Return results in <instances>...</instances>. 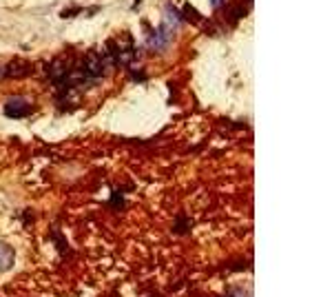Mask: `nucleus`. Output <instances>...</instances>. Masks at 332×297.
I'll return each instance as SVG.
<instances>
[{"instance_id":"f257e3e1","label":"nucleus","mask_w":332,"mask_h":297,"mask_svg":"<svg viewBox=\"0 0 332 297\" xmlns=\"http://www.w3.org/2000/svg\"><path fill=\"white\" fill-rule=\"evenodd\" d=\"M149 31V38H146V47L153 49V51H159L169 44L171 40V29H169V22H162L157 29H151L144 24V34Z\"/></svg>"},{"instance_id":"f03ea898","label":"nucleus","mask_w":332,"mask_h":297,"mask_svg":"<svg viewBox=\"0 0 332 297\" xmlns=\"http://www.w3.org/2000/svg\"><path fill=\"white\" fill-rule=\"evenodd\" d=\"M31 109H34L31 102L22 96H14L5 102V113L9 115V118H27V115L31 113Z\"/></svg>"},{"instance_id":"7ed1b4c3","label":"nucleus","mask_w":332,"mask_h":297,"mask_svg":"<svg viewBox=\"0 0 332 297\" xmlns=\"http://www.w3.org/2000/svg\"><path fill=\"white\" fill-rule=\"evenodd\" d=\"M14 266V251L9 244L0 242V271H7Z\"/></svg>"},{"instance_id":"20e7f679","label":"nucleus","mask_w":332,"mask_h":297,"mask_svg":"<svg viewBox=\"0 0 332 297\" xmlns=\"http://www.w3.org/2000/svg\"><path fill=\"white\" fill-rule=\"evenodd\" d=\"M22 73H29V67H24L22 63H11L9 67L2 71V76H22Z\"/></svg>"},{"instance_id":"39448f33","label":"nucleus","mask_w":332,"mask_h":297,"mask_svg":"<svg viewBox=\"0 0 332 297\" xmlns=\"http://www.w3.org/2000/svg\"><path fill=\"white\" fill-rule=\"evenodd\" d=\"M73 14H80V9H78V7H76V9H69V11H62V16H64V18H69V16H73Z\"/></svg>"},{"instance_id":"423d86ee","label":"nucleus","mask_w":332,"mask_h":297,"mask_svg":"<svg viewBox=\"0 0 332 297\" xmlns=\"http://www.w3.org/2000/svg\"><path fill=\"white\" fill-rule=\"evenodd\" d=\"M211 5L217 9V7H221V5H224V0H211Z\"/></svg>"}]
</instances>
